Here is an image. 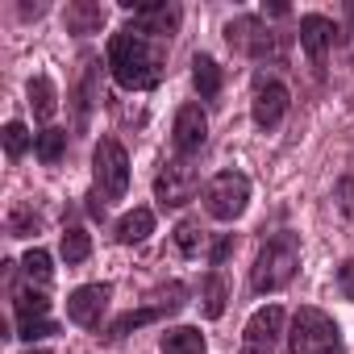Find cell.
Masks as SVG:
<instances>
[{
  "mask_svg": "<svg viewBox=\"0 0 354 354\" xmlns=\"http://www.w3.org/2000/svg\"><path fill=\"white\" fill-rule=\"evenodd\" d=\"M34 154H38V162L55 167V162H59V158L67 154V129H59V125L42 129V133L34 138Z\"/></svg>",
  "mask_w": 354,
  "mask_h": 354,
  "instance_id": "obj_20",
  "label": "cell"
},
{
  "mask_svg": "<svg viewBox=\"0 0 354 354\" xmlns=\"http://www.w3.org/2000/svg\"><path fill=\"white\" fill-rule=\"evenodd\" d=\"M88 254H92V238H88V230H80V225L63 230V259H67V263H84Z\"/></svg>",
  "mask_w": 354,
  "mask_h": 354,
  "instance_id": "obj_23",
  "label": "cell"
},
{
  "mask_svg": "<svg viewBox=\"0 0 354 354\" xmlns=\"http://www.w3.org/2000/svg\"><path fill=\"white\" fill-rule=\"evenodd\" d=\"M288 113V88L279 80H259L254 88V104H250V117L259 129H275Z\"/></svg>",
  "mask_w": 354,
  "mask_h": 354,
  "instance_id": "obj_13",
  "label": "cell"
},
{
  "mask_svg": "<svg viewBox=\"0 0 354 354\" xmlns=\"http://www.w3.org/2000/svg\"><path fill=\"white\" fill-rule=\"evenodd\" d=\"M288 350L292 354H346V342H342V329L329 313L304 304L296 308L292 317V329H288Z\"/></svg>",
  "mask_w": 354,
  "mask_h": 354,
  "instance_id": "obj_3",
  "label": "cell"
},
{
  "mask_svg": "<svg viewBox=\"0 0 354 354\" xmlns=\"http://www.w3.org/2000/svg\"><path fill=\"white\" fill-rule=\"evenodd\" d=\"M162 59H167V42L125 26L109 38V71L117 80V88L125 92H150L162 80Z\"/></svg>",
  "mask_w": 354,
  "mask_h": 354,
  "instance_id": "obj_1",
  "label": "cell"
},
{
  "mask_svg": "<svg viewBox=\"0 0 354 354\" xmlns=\"http://www.w3.org/2000/svg\"><path fill=\"white\" fill-rule=\"evenodd\" d=\"M350 13H354V5H350Z\"/></svg>",
  "mask_w": 354,
  "mask_h": 354,
  "instance_id": "obj_33",
  "label": "cell"
},
{
  "mask_svg": "<svg viewBox=\"0 0 354 354\" xmlns=\"http://www.w3.org/2000/svg\"><path fill=\"white\" fill-rule=\"evenodd\" d=\"M234 246H238V242H234V234H225V238H221V242L213 246V254H209V259H213V267H221V263H225V259L234 254Z\"/></svg>",
  "mask_w": 354,
  "mask_h": 354,
  "instance_id": "obj_30",
  "label": "cell"
},
{
  "mask_svg": "<svg viewBox=\"0 0 354 354\" xmlns=\"http://www.w3.org/2000/svg\"><path fill=\"white\" fill-rule=\"evenodd\" d=\"M333 42H337V26H333L329 17H321V13H304V17H300V46H304L308 59L321 63Z\"/></svg>",
  "mask_w": 354,
  "mask_h": 354,
  "instance_id": "obj_14",
  "label": "cell"
},
{
  "mask_svg": "<svg viewBox=\"0 0 354 354\" xmlns=\"http://www.w3.org/2000/svg\"><path fill=\"white\" fill-rule=\"evenodd\" d=\"M196 188H201V175H196V167H188L184 158H180V162H167V167L158 171V180H154V196H158L162 209L188 205V201L196 196Z\"/></svg>",
  "mask_w": 354,
  "mask_h": 354,
  "instance_id": "obj_7",
  "label": "cell"
},
{
  "mask_svg": "<svg viewBox=\"0 0 354 354\" xmlns=\"http://www.w3.org/2000/svg\"><path fill=\"white\" fill-rule=\"evenodd\" d=\"M50 333H59V325L50 317H42V321H17V337L21 342H38V337H50Z\"/></svg>",
  "mask_w": 354,
  "mask_h": 354,
  "instance_id": "obj_27",
  "label": "cell"
},
{
  "mask_svg": "<svg viewBox=\"0 0 354 354\" xmlns=\"http://www.w3.org/2000/svg\"><path fill=\"white\" fill-rule=\"evenodd\" d=\"M192 84H196L201 100H217V96H221L225 75H221V67H217L213 55H196V59H192Z\"/></svg>",
  "mask_w": 354,
  "mask_h": 354,
  "instance_id": "obj_16",
  "label": "cell"
},
{
  "mask_svg": "<svg viewBox=\"0 0 354 354\" xmlns=\"http://www.w3.org/2000/svg\"><path fill=\"white\" fill-rule=\"evenodd\" d=\"M0 138H5V154H9L13 162H17V158H21V154L30 150V142H34V138H30V129H26L21 121H9V125H5V133H0Z\"/></svg>",
  "mask_w": 354,
  "mask_h": 354,
  "instance_id": "obj_25",
  "label": "cell"
},
{
  "mask_svg": "<svg viewBox=\"0 0 354 354\" xmlns=\"http://www.w3.org/2000/svg\"><path fill=\"white\" fill-rule=\"evenodd\" d=\"M30 109H34L38 121H50V117H55L59 92H55V84H50L46 75H34V80H30Z\"/></svg>",
  "mask_w": 354,
  "mask_h": 354,
  "instance_id": "obj_19",
  "label": "cell"
},
{
  "mask_svg": "<svg viewBox=\"0 0 354 354\" xmlns=\"http://www.w3.org/2000/svg\"><path fill=\"white\" fill-rule=\"evenodd\" d=\"M171 142L180 154H196L205 142H209V117L201 104H184L175 113V125H171Z\"/></svg>",
  "mask_w": 354,
  "mask_h": 354,
  "instance_id": "obj_12",
  "label": "cell"
},
{
  "mask_svg": "<svg viewBox=\"0 0 354 354\" xmlns=\"http://www.w3.org/2000/svg\"><path fill=\"white\" fill-rule=\"evenodd\" d=\"M50 313V300H46V292L42 288H21L17 292V321H42Z\"/></svg>",
  "mask_w": 354,
  "mask_h": 354,
  "instance_id": "obj_21",
  "label": "cell"
},
{
  "mask_svg": "<svg viewBox=\"0 0 354 354\" xmlns=\"http://www.w3.org/2000/svg\"><path fill=\"white\" fill-rule=\"evenodd\" d=\"M201 242H205V230H201V221H180L175 225V246H180V254H196L201 250Z\"/></svg>",
  "mask_w": 354,
  "mask_h": 354,
  "instance_id": "obj_26",
  "label": "cell"
},
{
  "mask_svg": "<svg viewBox=\"0 0 354 354\" xmlns=\"http://www.w3.org/2000/svg\"><path fill=\"white\" fill-rule=\"evenodd\" d=\"M158 350H162V354H205L209 342H205V333H201L196 325H175V329L162 333Z\"/></svg>",
  "mask_w": 354,
  "mask_h": 354,
  "instance_id": "obj_15",
  "label": "cell"
},
{
  "mask_svg": "<svg viewBox=\"0 0 354 354\" xmlns=\"http://www.w3.org/2000/svg\"><path fill=\"white\" fill-rule=\"evenodd\" d=\"M121 9L133 13V30H142V34H150L158 42H167L184 21V9L167 5V0H121Z\"/></svg>",
  "mask_w": 354,
  "mask_h": 354,
  "instance_id": "obj_6",
  "label": "cell"
},
{
  "mask_svg": "<svg viewBox=\"0 0 354 354\" xmlns=\"http://www.w3.org/2000/svg\"><path fill=\"white\" fill-rule=\"evenodd\" d=\"M225 38H230L234 50H242L250 59H267L275 50V38H271V30H267L263 17H234L225 26Z\"/></svg>",
  "mask_w": 354,
  "mask_h": 354,
  "instance_id": "obj_10",
  "label": "cell"
},
{
  "mask_svg": "<svg viewBox=\"0 0 354 354\" xmlns=\"http://www.w3.org/2000/svg\"><path fill=\"white\" fill-rule=\"evenodd\" d=\"M92 180H96V196L104 205L121 201L129 192V158H125V146L117 138H100L96 150H92Z\"/></svg>",
  "mask_w": 354,
  "mask_h": 354,
  "instance_id": "obj_4",
  "label": "cell"
},
{
  "mask_svg": "<svg viewBox=\"0 0 354 354\" xmlns=\"http://www.w3.org/2000/svg\"><path fill=\"white\" fill-rule=\"evenodd\" d=\"M279 333H283V308L279 304L259 308L246 321V329H242V354H271L275 342H279Z\"/></svg>",
  "mask_w": 354,
  "mask_h": 354,
  "instance_id": "obj_9",
  "label": "cell"
},
{
  "mask_svg": "<svg viewBox=\"0 0 354 354\" xmlns=\"http://www.w3.org/2000/svg\"><path fill=\"white\" fill-rule=\"evenodd\" d=\"M109 9L96 5V0H75V5H67V30L71 34H96L104 26Z\"/></svg>",
  "mask_w": 354,
  "mask_h": 354,
  "instance_id": "obj_17",
  "label": "cell"
},
{
  "mask_svg": "<svg viewBox=\"0 0 354 354\" xmlns=\"http://www.w3.org/2000/svg\"><path fill=\"white\" fill-rule=\"evenodd\" d=\"M109 296H113L109 283H84V288H75L67 296V321H75L84 329H96L100 317H104V308H109Z\"/></svg>",
  "mask_w": 354,
  "mask_h": 354,
  "instance_id": "obj_11",
  "label": "cell"
},
{
  "mask_svg": "<svg viewBox=\"0 0 354 354\" xmlns=\"http://www.w3.org/2000/svg\"><path fill=\"white\" fill-rule=\"evenodd\" d=\"M250 205V180L242 171H221L205 184V209L213 221H238Z\"/></svg>",
  "mask_w": 354,
  "mask_h": 354,
  "instance_id": "obj_5",
  "label": "cell"
},
{
  "mask_svg": "<svg viewBox=\"0 0 354 354\" xmlns=\"http://www.w3.org/2000/svg\"><path fill=\"white\" fill-rule=\"evenodd\" d=\"M154 234V213L150 209H133V213H125L121 221H117V242L121 246H133V242H142V238H150Z\"/></svg>",
  "mask_w": 354,
  "mask_h": 354,
  "instance_id": "obj_18",
  "label": "cell"
},
{
  "mask_svg": "<svg viewBox=\"0 0 354 354\" xmlns=\"http://www.w3.org/2000/svg\"><path fill=\"white\" fill-rule=\"evenodd\" d=\"M184 283H171L167 288V300H154V304H146V308H138V313H125V317H117L113 325H109V342H121L129 329H142V325H150V321H158V317H171V313H180L184 308Z\"/></svg>",
  "mask_w": 354,
  "mask_h": 354,
  "instance_id": "obj_8",
  "label": "cell"
},
{
  "mask_svg": "<svg viewBox=\"0 0 354 354\" xmlns=\"http://www.w3.org/2000/svg\"><path fill=\"white\" fill-rule=\"evenodd\" d=\"M225 300H230V292H225V279H221V271H213L209 279H205V317H221L225 313Z\"/></svg>",
  "mask_w": 354,
  "mask_h": 354,
  "instance_id": "obj_24",
  "label": "cell"
},
{
  "mask_svg": "<svg viewBox=\"0 0 354 354\" xmlns=\"http://www.w3.org/2000/svg\"><path fill=\"white\" fill-rule=\"evenodd\" d=\"M337 288L354 300V259H350V263H342V271H337Z\"/></svg>",
  "mask_w": 354,
  "mask_h": 354,
  "instance_id": "obj_31",
  "label": "cell"
},
{
  "mask_svg": "<svg viewBox=\"0 0 354 354\" xmlns=\"http://www.w3.org/2000/svg\"><path fill=\"white\" fill-rule=\"evenodd\" d=\"M337 205L346 217H354V180H337Z\"/></svg>",
  "mask_w": 354,
  "mask_h": 354,
  "instance_id": "obj_29",
  "label": "cell"
},
{
  "mask_svg": "<svg viewBox=\"0 0 354 354\" xmlns=\"http://www.w3.org/2000/svg\"><path fill=\"white\" fill-rule=\"evenodd\" d=\"M21 271H26V279H30V283H38V288H46V283H50V275H55V267H50V254H46L42 246L26 250V259H21Z\"/></svg>",
  "mask_w": 354,
  "mask_h": 354,
  "instance_id": "obj_22",
  "label": "cell"
},
{
  "mask_svg": "<svg viewBox=\"0 0 354 354\" xmlns=\"http://www.w3.org/2000/svg\"><path fill=\"white\" fill-rule=\"evenodd\" d=\"M296 267H300V238H296L292 230H279L275 238L263 242V250H259V259H254V267H250V288H254L259 296L279 292V288L292 283Z\"/></svg>",
  "mask_w": 354,
  "mask_h": 354,
  "instance_id": "obj_2",
  "label": "cell"
},
{
  "mask_svg": "<svg viewBox=\"0 0 354 354\" xmlns=\"http://www.w3.org/2000/svg\"><path fill=\"white\" fill-rule=\"evenodd\" d=\"M38 217L30 213V209H13V217H9V234L13 238H30V234H38Z\"/></svg>",
  "mask_w": 354,
  "mask_h": 354,
  "instance_id": "obj_28",
  "label": "cell"
},
{
  "mask_svg": "<svg viewBox=\"0 0 354 354\" xmlns=\"http://www.w3.org/2000/svg\"><path fill=\"white\" fill-rule=\"evenodd\" d=\"M30 354H50V350H30Z\"/></svg>",
  "mask_w": 354,
  "mask_h": 354,
  "instance_id": "obj_32",
  "label": "cell"
}]
</instances>
